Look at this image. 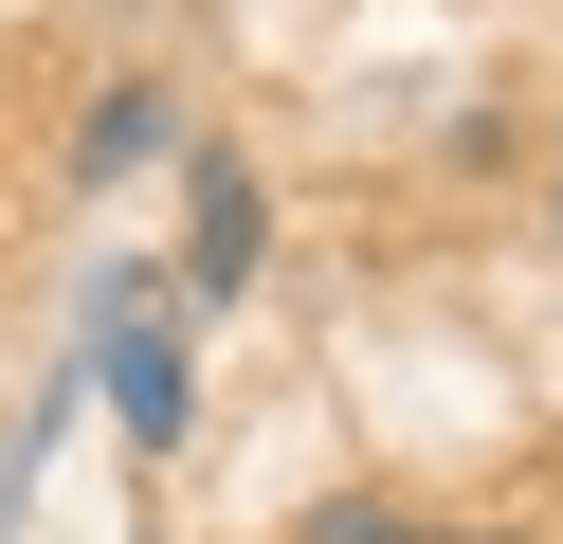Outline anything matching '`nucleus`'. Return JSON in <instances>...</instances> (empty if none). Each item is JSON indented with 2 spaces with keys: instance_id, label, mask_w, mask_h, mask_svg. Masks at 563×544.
<instances>
[{
  "instance_id": "f257e3e1",
  "label": "nucleus",
  "mask_w": 563,
  "mask_h": 544,
  "mask_svg": "<svg viewBox=\"0 0 563 544\" xmlns=\"http://www.w3.org/2000/svg\"><path fill=\"white\" fill-rule=\"evenodd\" d=\"M91 399L128 418V454H183V418H200V381H183V326L146 309V290H110V326H91Z\"/></svg>"
},
{
  "instance_id": "7ed1b4c3",
  "label": "nucleus",
  "mask_w": 563,
  "mask_h": 544,
  "mask_svg": "<svg viewBox=\"0 0 563 544\" xmlns=\"http://www.w3.org/2000/svg\"><path fill=\"white\" fill-rule=\"evenodd\" d=\"M164 145H183V91H164V73H110L91 127H74V181H128V164H164Z\"/></svg>"
},
{
  "instance_id": "39448f33",
  "label": "nucleus",
  "mask_w": 563,
  "mask_h": 544,
  "mask_svg": "<svg viewBox=\"0 0 563 544\" xmlns=\"http://www.w3.org/2000/svg\"><path fill=\"white\" fill-rule=\"evenodd\" d=\"M454 544H527V526H454Z\"/></svg>"
},
{
  "instance_id": "f03ea898",
  "label": "nucleus",
  "mask_w": 563,
  "mask_h": 544,
  "mask_svg": "<svg viewBox=\"0 0 563 544\" xmlns=\"http://www.w3.org/2000/svg\"><path fill=\"white\" fill-rule=\"evenodd\" d=\"M255 254H273L255 164H236V145H200V164H183V290H200V309H236V290H255Z\"/></svg>"
},
{
  "instance_id": "423d86ee",
  "label": "nucleus",
  "mask_w": 563,
  "mask_h": 544,
  "mask_svg": "<svg viewBox=\"0 0 563 544\" xmlns=\"http://www.w3.org/2000/svg\"><path fill=\"white\" fill-rule=\"evenodd\" d=\"M545 218H563V145H545Z\"/></svg>"
},
{
  "instance_id": "20e7f679",
  "label": "nucleus",
  "mask_w": 563,
  "mask_h": 544,
  "mask_svg": "<svg viewBox=\"0 0 563 544\" xmlns=\"http://www.w3.org/2000/svg\"><path fill=\"white\" fill-rule=\"evenodd\" d=\"M291 544H437V526H418V508H382V490H345V508H309Z\"/></svg>"
}]
</instances>
